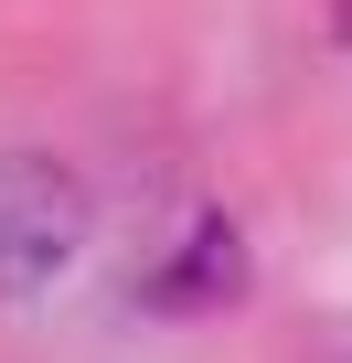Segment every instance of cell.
I'll list each match as a JSON object with an SVG mask.
<instances>
[{"label": "cell", "mask_w": 352, "mask_h": 363, "mask_svg": "<svg viewBox=\"0 0 352 363\" xmlns=\"http://www.w3.org/2000/svg\"><path fill=\"white\" fill-rule=\"evenodd\" d=\"M235 289H246V235H235L225 214H203V225L182 235V257H171L139 299H149V310H171V320H193V310H225Z\"/></svg>", "instance_id": "7a4b0ae2"}, {"label": "cell", "mask_w": 352, "mask_h": 363, "mask_svg": "<svg viewBox=\"0 0 352 363\" xmlns=\"http://www.w3.org/2000/svg\"><path fill=\"white\" fill-rule=\"evenodd\" d=\"M331 33H341V43H352V0H331Z\"/></svg>", "instance_id": "3957f363"}, {"label": "cell", "mask_w": 352, "mask_h": 363, "mask_svg": "<svg viewBox=\"0 0 352 363\" xmlns=\"http://www.w3.org/2000/svg\"><path fill=\"white\" fill-rule=\"evenodd\" d=\"M96 235V193L75 160H43V150H0V299H33L54 289Z\"/></svg>", "instance_id": "6da1fadb"}]
</instances>
